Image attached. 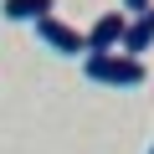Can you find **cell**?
<instances>
[{
    "mask_svg": "<svg viewBox=\"0 0 154 154\" xmlns=\"http://www.w3.org/2000/svg\"><path fill=\"white\" fill-rule=\"evenodd\" d=\"M88 67V77H93V82H103V88H139L144 82V62L139 57H123V51H103V57H88L82 62Z\"/></svg>",
    "mask_w": 154,
    "mask_h": 154,
    "instance_id": "6da1fadb",
    "label": "cell"
},
{
    "mask_svg": "<svg viewBox=\"0 0 154 154\" xmlns=\"http://www.w3.org/2000/svg\"><path fill=\"white\" fill-rule=\"evenodd\" d=\"M123 31H128V16L123 11H103L88 31H82V41H88V57H103V51H118L123 46Z\"/></svg>",
    "mask_w": 154,
    "mask_h": 154,
    "instance_id": "7a4b0ae2",
    "label": "cell"
},
{
    "mask_svg": "<svg viewBox=\"0 0 154 154\" xmlns=\"http://www.w3.org/2000/svg\"><path fill=\"white\" fill-rule=\"evenodd\" d=\"M36 36H41L51 51H62V57H88L82 31H77V26H67L62 16H41V21H36Z\"/></svg>",
    "mask_w": 154,
    "mask_h": 154,
    "instance_id": "3957f363",
    "label": "cell"
},
{
    "mask_svg": "<svg viewBox=\"0 0 154 154\" xmlns=\"http://www.w3.org/2000/svg\"><path fill=\"white\" fill-rule=\"evenodd\" d=\"M149 46H154V5H149L144 16H134V21H128V31H123V46H118V51H123V57H139V51H149Z\"/></svg>",
    "mask_w": 154,
    "mask_h": 154,
    "instance_id": "277c9868",
    "label": "cell"
},
{
    "mask_svg": "<svg viewBox=\"0 0 154 154\" xmlns=\"http://www.w3.org/2000/svg\"><path fill=\"white\" fill-rule=\"evenodd\" d=\"M0 11L5 21H41V16H57V0H0Z\"/></svg>",
    "mask_w": 154,
    "mask_h": 154,
    "instance_id": "5b68a950",
    "label": "cell"
},
{
    "mask_svg": "<svg viewBox=\"0 0 154 154\" xmlns=\"http://www.w3.org/2000/svg\"><path fill=\"white\" fill-rule=\"evenodd\" d=\"M149 5H154V0H123V16H128V21H134V16H144V11H149Z\"/></svg>",
    "mask_w": 154,
    "mask_h": 154,
    "instance_id": "8992f818",
    "label": "cell"
},
{
    "mask_svg": "<svg viewBox=\"0 0 154 154\" xmlns=\"http://www.w3.org/2000/svg\"><path fill=\"white\" fill-rule=\"evenodd\" d=\"M149 154H154V144H149Z\"/></svg>",
    "mask_w": 154,
    "mask_h": 154,
    "instance_id": "52a82bcc",
    "label": "cell"
}]
</instances>
